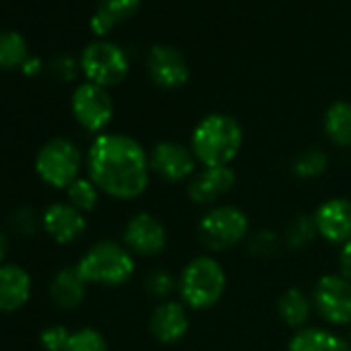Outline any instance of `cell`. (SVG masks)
Returning a JSON list of instances; mask_svg holds the SVG:
<instances>
[{"label":"cell","mask_w":351,"mask_h":351,"mask_svg":"<svg viewBox=\"0 0 351 351\" xmlns=\"http://www.w3.org/2000/svg\"><path fill=\"white\" fill-rule=\"evenodd\" d=\"M87 169L101 193L130 201L145 193L151 161L138 141L126 134H99L89 147Z\"/></svg>","instance_id":"6da1fadb"},{"label":"cell","mask_w":351,"mask_h":351,"mask_svg":"<svg viewBox=\"0 0 351 351\" xmlns=\"http://www.w3.org/2000/svg\"><path fill=\"white\" fill-rule=\"evenodd\" d=\"M242 143L244 132L236 118L228 114H211L197 124L191 149L197 161L205 167H223L236 159Z\"/></svg>","instance_id":"7a4b0ae2"},{"label":"cell","mask_w":351,"mask_h":351,"mask_svg":"<svg viewBox=\"0 0 351 351\" xmlns=\"http://www.w3.org/2000/svg\"><path fill=\"white\" fill-rule=\"evenodd\" d=\"M228 285V277L223 267L213 256H197L193 258L178 281L180 295L186 306L195 310H207L215 306Z\"/></svg>","instance_id":"3957f363"},{"label":"cell","mask_w":351,"mask_h":351,"mask_svg":"<svg viewBox=\"0 0 351 351\" xmlns=\"http://www.w3.org/2000/svg\"><path fill=\"white\" fill-rule=\"evenodd\" d=\"M77 269L85 277L87 283L99 285H122L134 273L132 252L116 242H97L91 246L85 256L79 261Z\"/></svg>","instance_id":"277c9868"},{"label":"cell","mask_w":351,"mask_h":351,"mask_svg":"<svg viewBox=\"0 0 351 351\" xmlns=\"http://www.w3.org/2000/svg\"><path fill=\"white\" fill-rule=\"evenodd\" d=\"M81 151L69 138L48 141L36 157V171L52 189H69L81 171Z\"/></svg>","instance_id":"5b68a950"},{"label":"cell","mask_w":351,"mask_h":351,"mask_svg":"<svg viewBox=\"0 0 351 351\" xmlns=\"http://www.w3.org/2000/svg\"><path fill=\"white\" fill-rule=\"evenodd\" d=\"M248 236V217L232 205L211 209L199 223V240L213 252L228 250Z\"/></svg>","instance_id":"8992f818"},{"label":"cell","mask_w":351,"mask_h":351,"mask_svg":"<svg viewBox=\"0 0 351 351\" xmlns=\"http://www.w3.org/2000/svg\"><path fill=\"white\" fill-rule=\"evenodd\" d=\"M81 69L89 83L112 87L128 75V58L118 46L110 42H93L83 50Z\"/></svg>","instance_id":"52a82bcc"},{"label":"cell","mask_w":351,"mask_h":351,"mask_svg":"<svg viewBox=\"0 0 351 351\" xmlns=\"http://www.w3.org/2000/svg\"><path fill=\"white\" fill-rule=\"evenodd\" d=\"M316 312L330 324H351V281L343 275H322L312 295Z\"/></svg>","instance_id":"ba28073f"},{"label":"cell","mask_w":351,"mask_h":351,"mask_svg":"<svg viewBox=\"0 0 351 351\" xmlns=\"http://www.w3.org/2000/svg\"><path fill=\"white\" fill-rule=\"evenodd\" d=\"M73 116L77 122L89 130V132H101L112 116H114V104L106 87H99L95 83H83L73 93Z\"/></svg>","instance_id":"9c48e42d"},{"label":"cell","mask_w":351,"mask_h":351,"mask_svg":"<svg viewBox=\"0 0 351 351\" xmlns=\"http://www.w3.org/2000/svg\"><path fill=\"white\" fill-rule=\"evenodd\" d=\"M151 169L165 182H182L189 176L195 173L197 167V157L193 149H186L180 143L173 141H163L157 143L155 149L151 151Z\"/></svg>","instance_id":"30bf717a"},{"label":"cell","mask_w":351,"mask_h":351,"mask_svg":"<svg viewBox=\"0 0 351 351\" xmlns=\"http://www.w3.org/2000/svg\"><path fill=\"white\" fill-rule=\"evenodd\" d=\"M165 242H167L165 228L151 213L134 215L124 228V244L134 254L155 256L165 248Z\"/></svg>","instance_id":"8fae6325"},{"label":"cell","mask_w":351,"mask_h":351,"mask_svg":"<svg viewBox=\"0 0 351 351\" xmlns=\"http://www.w3.org/2000/svg\"><path fill=\"white\" fill-rule=\"evenodd\" d=\"M149 75L163 89H178L189 81V64L184 56L169 46H155L149 52Z\"/></svg>","instance_id":"7c38bea8"},{"label":"cell","mask_w":351,"mask_h":351,"mask_svg":"<svg viewBox=\"0 0 351 351\" xmlns=\"http://www.w3.org/2000/svg\"><path fill=\"white\" fill-rule=\"evenodd\" d=\"M318 236L332 244H345L351 240V201L328 199L314 213Z\"/></svg>","instance_id":"4fadbf2b"},{"label":"cell","mask_w":351,"mask_h":351,"mask_svg":"<svg viewBox=\"0 0 351 351\" xmlns=\"http://www.w3.org/2000/svg\"><path fill=\"white\" fill-rule=\"evenodd\" d=\"M42 226L46 230V234L58 244H71V242L79 240L87 230V221H85L83 213L79 209H75L71 203L50 205L44 211Z\"/></svg>","instance_id":"5bb4252c"},{"label":"cell","mask_w":351,"mask_h":351,"mask_svg":"<svg viewBox=\"0 0 351 351\" xmlns=\"http://www.w3.org/2000/svg\"><path fill=\"white\" fill-rule=\"evenodd\" d=\"M236 184V171L230 165L205 167L189 184V199L197 205H209L228 195Z\"/></svg>","instance_id":"9a60e30c"},{"label":"cell","mask_w":351,"mask_h":351,"mask_svg":"<svg viewBox=\"0 0 351 351\" xmlns=\"http://www.w3.org/2000/svg\"><path fill=\"white\" fill-rule=\"evenodd\" d=\"M189 314L178 302H161L151 314V335L159 343H176L189 332Z\"/></svg>","instance_id":"2e32d148"},{"label":"cell","mask_w":351,"mask_h":351,"mask_svg":"<svg viewBox=\"0 0 351 351\" xmlns=\"http://www.w3.org/2000/svg\"><path fill=\"white\" fill-rule=\"evenodd\" d=\"M32 295V277L19 265H0V312H15Z\"/></svg>","instance_id":"e0dca14e"},{"label":"cell","mask_w":351,"mask_h":351,"mask_svg":"<svg viewBox=\"0 0 351 351\" xmlns=\"http://www.w3.org/2000/svg\"><path fill=\"white\" fill-rule=\"evenodd\" d=\"M50 293H52V300L56 306H60L64 310H73V308L81 306V302L85 300L87 281L77 267H66L54 275Z\"/></svg>","instance_id":"ac0fdd59"},{"label":"cell","mask_w":351,"mask_h":351,"mask_svg":"<svg viewBox=\"0 0 351 351\" xmlns=\"http://www.w3.org/2000/svg\"><path fill=\"white\" fill-rule=\"evenodd\" d=\"M287 351H351V345L324 328H300L291 337Z\"/></svg>","instance_id":"d6986e66"},{"label":"cell","mask_w":351,"mask_h":351,"mask_svg":"<svg viewBox=\"0 0 351 351\" xmlns=\"http://www.w3.org/2000/svg\"><path fill=\"white\" fill-rule=\"evenodd\" d=\"M277 312L287 326L302 328L312 314V302L302 289L289 287L287 291L281 293V298L277 302Z\"/></svg>","instance_id":"ffe728a7"},{"label":"cell","mask_w":351,"mask_h":351,"mask_svg":"<svg viewBox=\"0 0 351 351\" xmlns=\"http://www.w3.org/2000/svg\"><path fill=\"white\" fill-rule=\"evenodd\" d=\"M324 132L339 147H351V104L337 101L324 114Z\"/></svg>","instance_id":"44dd1931"},{"label":"cell","mask_w":351,"mask_h":351,"mask_svg":"<svg viewBox=\"0 0 351 351\" xmlns=\"http://www.w3.org/2000/svg\"><path fill=\"white\" fill-rule=\"evenodd\" d=\"M27 58V44L21 34L0 32V69H19Z\"/></svg>","instance_id":"7402d4cb"},{"label":"cell","mask_w":351,"mask_h":351,"mask_svg":"<svg viewBox=\"0 0 351 351\" xmlns=\"http://www.w3.org/2000/svg\"><path fill=\"white\" fill-rule=\"evenodd\" d=\"M318 236V230H316V221H314V215H295L287 230H285V236H283V242L291 248V250H302L306 246H310L314 242V238Z\"/></svg>","instance_id":"603a6c76"},{"label":"cell","mask_w":351,"mask_h":351,"mask_svg":"<svg viewBox=\"0 0 351 351\" xmlns=\"http://www.w3.org/2000/svg\"><path fill=\"white\" fill-rule=\"evenodd\" d=\"M328 167V155L322 149H306L304 153H300L293 163L291 169L298 178H316V176L324 173V169Z\"/></svg>","instance_id":"cb8c5ba5"},{"label":"cell","mask_w":351,"mask_h":351,"mask_svg":"<svg viewBox=\"0 0 351 351\" xmlns=\"http://www.w3.org/2000/svg\"><path fill=\"white\" fill-rule=\"evenodd\" d=\"M66 197H69V203L75 209H79L81 213L93 211L97 207V201H99V189L93 184L91 178H77L66 189Z\"/></svg>","instance_id":"d4e9b609"},{"label":"cell","mask_w":351,"mask_h":351,"mask_svg":"<svg viewBox=\"0 0 351 351\" xmlns=\"http://www.w3.org/2000/svg\"><path fill=\"white\" fill-rule=\"evenodd\" d=\"M281 244H283V240L273 230H258V232L248 234V250L261 258L275 256L279 252Z\"/></svg>","instance_id":"484cf974"},{"label":"cell","mask_w":351,"mask_h":351,"mask_svg":"<svg viewBox=\"0 0 351 351\" xmlns=\"http://www.w3.org/2000/svg\"><path fill=\"white\" fill-rule=\"evenodd\" d=\"M66 351H108V343L99 330L85 326L71 335Z\"/></svg>","instance_id":"4316f807"},{"label":"cell","mask_w":351,"mask_h":351,"mask_svg":"<svg viewBox=\"0 0 351 351\" xmlns=\"http://www.w3.org/2000/svg\"><path fill=\"white\" fill-rule=\"evenodd\" d=\"M141 7V0H99V11L114 23L132 17Z\"/></svg>","instance_id":"83f0119b"},{"label":"cell","mask_w":351,"mask_h":351,"mask_svg":"<svg viewBox=\"0 0 351 351\" xmlns=\"http://www.w3.org/2000/svg\"><path fill=\"white\" fill-rule=\"evenodd\" d=\"M71 330L62 324H54L42 330V345L46 351H66L69 341H71Z\"/></svg>","instance_id":"f1b7e54d"},{"label":"cell","mask_w":351,"mask_h":351,"mask_svg":"<svg viewBox=\"0 0 351 351\" xmlns=\"http://www.w3.org/2000/svg\"><path fill=\"white\" fill-rule=\"evenodd\" d=\"M9 226H11V230H13L17 236H34L36 230H38V219H36L34 209H29V207L17 209V211L11 215Z\"/></svg>","instance_id":"f546056e"},{"label":"cell","mask_w":351,"mask_h":351,"mask_svg":"<svg viewBox=\"0 0 351 351\" xmlns=\"http://www.w3.org/2000/svg\"><path fill=\"white\" fill-rule=\"evenodd\" d=\"M173 287H176V281L165 271H155L147 279V291L155 298H165L167 293H171Z\"/></svg>","instance_id":"4dcf8cb0"},{"label":"cell","mask_w":351,"mask_h":351,"mask_svg":"<svg viewBox=\"0 0 351 351\" xmlns=\"http://www.w3.org/2000/svg\"><path fill=\"white\" fill-rule=\"evenodd\" d=\"M52 73L62 81H71L77 73V64L71 56H58L52 60Z\"/></svg>","instance_id":"1f68e13d"},{"label":"cell","mask_w":351,"mask_h":351,"mask_svg":"<svg viewBox=\"0 0 351 351\" xmlns=\"http://www.w3.org/2000/svg\"><path fill=\"white\" fill-rule=\"evenodd\" d=\"M112 27H114V21H112L108 15H104L101 11H97V13L91 17V32H93V34L106 36V34L112 32Z\"/></svg>","instance_id":"d6a6232c"},{"label":"cell","mask_w":351,"mask_h":351,"mask_svg":"<svg viewBox=\"0 0 351 351\" xmlns=\"http://www.w3.org/2000/svg\"><path fill=\"white\" fill-rule=\"evenodd\" d=\"M339 267H341V275L351 281V240L345 242L339 252Z\"/></svg>","instance_id":"836d02e7"},{"label":"cell","mask_w":351,"mask_h":351,"mask_svg":"<svg viewBox=\"0 0 351 351\" xmlns=\"http://www.w3.org/2000/svg\"><path fill=\"white\" fill-rule=\"evenodd\" d=\"M23 73L27 75V77H36L40 71H42V62H40V58H34V56H29L25 62H23Z\"/></svg>","instance_id":"e575fe53"},{"label":"cell","mask_w":351,"mask_h":351,"mask_svg":"<svg viewBox=\"0 0 351 351\" xmlns=\"http://www.w3.org/2000/svg\"><path fill=\"white\" fill-rule=\"evenodd\" d=\"M5 254H7V236L3 234V230H0V263H3Z\"/></svg>","instance_id":"d590c367"}]
</instances>
